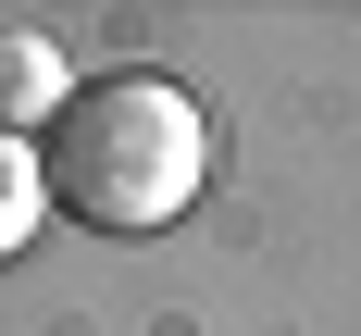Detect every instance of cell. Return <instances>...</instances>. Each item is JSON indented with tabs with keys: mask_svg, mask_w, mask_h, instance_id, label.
Returning <instances> with one entry per match:
<instances>
[{
	"mask_svg": "<svg viewBox=\"0 0 361 336\" xmlns=\"http://www.w3.org/2000/svg\"><path fill=\"white\" fill-rule=\"evenodd\" d=\"M37 212H50V175H37V149H25V137H0V261L37 237Z\"/></svg>",
	"mask_w": 361,
	"mask_h": 336,
	"instance_id": "cell-3",
	"label": "cell"
},
{
	"mask_svg": "<svg viewBox=\"0 0 361 336\" xmlns=\"http://www.w3.org/2000/svg\"><path fill=\"white\" fill-rule=\"evenodd\" d=\"M37 175H50V199L75 224H100V237H162L212 187V112L187 100L175 75H149V63L75 75V100L50 112Z\"/></svg>",
	"mask_w": 361,
	"mask_h": 336,
	"instance_id": "cell-1",
	"label": "cell"
},
{
	"mask_svg": "<svg viewBox=\"0 0 361 336\" xmlns=\"http://www.w3.org/2000/svg\"><path fill=\"white\" fill-rule=\"evenodd\" d=\"M63 100H75L63 50H50L37 25H0V137H25V125H50Z\"/></svg>",
	"mask_w": 361,
	"mask_h": 336,
	"instance_id": "cell-2",
	"label": "cell"
}]
</instances>
